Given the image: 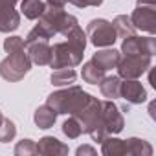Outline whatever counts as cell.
Here are the masks:
<instances>
[{
	"mask_svg": "<svg viewBox=\"0 0 156 156\" xmlns=\"http://www.w3.org/2000/svg\"><path fill=\"white\" fill-rule=\"evenodd\" d=\"M70 4H73L75 8H88V6H94V8H98V6H101L103 4V0H68Z\"/></svg>",
	"mask_w": 156,
	"mask_h": 156,
	"instance_id": "cell-28",
	"label": "cell"
},
{
	"mask_svg": "<svg viewBox=\"0 0 156 156\" xmlns=\"http://www.w3.org/2000/svg\"><path fill=\"white\" fill-rule=\"evenodd\" d=\"M30 68H31V61L28 57V51H26V48H20V50L9 51V55L0 62V75L6 81L15 83V81L22 79L30 72Z\"/></svg>",
	"mask_w": 156,
	"mask_h": 156,
	"instance_id": "cell-5",
	"label": "cell"
},
{
	"mask_svg": "<svg viewBox=\"0 0 156 156\" xmlns=\"http://www.w3.org/2000/svg\"><path fill=\"white\" fill-rule=\"evenodd\" d=\"M116 68L121 79H138L151 68V55H123Z\"/></svg>",
	"mask_w": 156,
	"mask_h": 156,
	"instance_id": "cell-7",
	"label": "cell"
},
{
	"mask_svg": "<svg viewBox=\"0 0 156 156\" xmlns=\"http://www.w3.org/2000/svg\"><path fill=\"white\" fill-rule=\"evenodd\" d=\"M19 0H0V33L15 31L20 24V15L15 9Z\"/></svg>",
	"mask_w": 156,
	"mask_h": 156,
	"instance_id": "cell-11",
	"label": "cell"
},
{
	"mask_svg": "<svg viewBox=\"0 0 156 156\" xmlns=\"http://www.w3.org/2000/svg\"><path fill=\"white\" fill-rule=\"evenodd\" d=\"M75 154H77V156H85V154L96 156V149H94V147H90V145H81L79 149L75 151Z\"/></svg>",
	"mask_w": 156,
	"mask_h": 156,
	"instance_id": "cell-29",
	"label": "cell"
},
{
	"mask_svg": "<svg viewBox=\"0 0 156 156\" xmlns=\"http://www.w3.org/2000/svg\"><path fill=\"white\" fill-rule=\"evenodd\" d=\"M55 119H57V112L51 107H48V105L39 107L35 110V114H33V121H35V125L39 129H50V127H53Z\"/></svg>",
	"mask_w": 156,
	"mask_h": 156,
	"instance_id": "cell-16",
	"label": "cell"
},
{
	"mask_svg": "<svg viewBox=\"0 0 156 156\" xmlns=\"http://www.w3.org/2000/svg\"><path fill=\"white\" fill-rule=\"evenodd\" d=\"M66 41L57 42L51 46V57H50V66L51 68H73L81 64L83 61V51L87 48V33L79 28L73 26L70 31L64 33Z\"/></svg>",
	"mask_w": 156,
	"mask_h": 156,
	"instance_id": "cell-1",
	"label": "cell"
},
{
	"mask_svg": "<svg viewBox=\"0 0 156 156\" xmlns=\"http://www.w3.org/2000/svg\"><path fill=\"white\" fill-rule=\"evenodd\" d=\"M62 132H64L70 140H75V138H79V136L83 134V127H81L79 121L72 116V118H68V119L62 123Z\"/></svg>",
	"mask_w": 156,
	"mask_h": 156,
	"instance_id": "cell-24",
	"label": "cell"
},
{
	"mask_svg": "<svg viewBox=\"0 0 156 156\" xmlns=\"http://www.w3.org/2000/svg\"><path fill=\"white\" fill-rule=\"evenodd\" d=\"M81 77H83V81L88 83V85H98L103 77H105V70H101L98 64H94L92 61H88V62L83 66Z\"/></svg>",
	"mask_w": 156,
	"mask_h": 156,
	"instance_id": "cell-22",
	"label": "cell"
},
{
	"mask_svg": "<svg viewBox=\"0 0 156 156\" xmlns=\"http://www.w3.org/2000/svg\"><path fill=\"white\" fill-rule=\"evenodd\" d=\"M119 85H121L119 75H108L99 81V90L107 99H114V98H119Z\"/></svg>",
	"mask_w": 156,
	"mask_h": 156,
	"instance_id": "cell-17",
	"label": "cell"
},
{
	"mask_svg": "<svg viewBox=\"0 0 156 156\" xmlns=\"http://www.w3.org/2000/svg\"><path fill=\"white\" fill-rule=\"evenodd\" d=\"M90 98L92 96L83 92V88L79 87H68L64 90L50 94L46 105L51 107L57 114H75L90 101Z\"/></svg>",
	"mask_w": 156,
	"mask_h": 156,
	"instance_id": "cell-3",
	"label": "cell"
},
{
	"mask_svg": "<svg viewBox=\"0 0 156 156\" xmlns=\"http://www.w3.org/2000/svg\"><path fill=\"white\" fill-rule=\"evenodd\" d=\"M119 59H121V51H118V50H101V51H96L94 53V57H92V62L94 64H98L101 70H112V68H116L118 66V62H119Z\"/></svg>",
	"mask_w": 156,
	"mask_h": 156,
	"instance_id": "cell-15",
	"label": "cell"
},
{
	"mask_svg": "<svg viewBox=\"0 0 156 156\" xmlns=\"http://www.w3.org/2000/svg\"><path fill=\"white\" fill-rule=\"evenodd\" d=\"M77 121L81 123L83 132L90 134V138L94 141H103L108 132L105 129L103 123V114H101V101H98L96 98H90V101L75 114H72Z\"/></svg>",
	"mask_w": 156,
	"mask_h": 156,
	"instance_id": "cell-2",
	"label": "cell"
},
{
	"mask_svg": "<svg viewBox=\"0 0 156 156\" xmlns=\"http://www.w3.org/2000/svg\"><path fill=\"white\" fill-rule=\"evenodd\" d=\"M39 26L50 35V39L57 33H66L73 26H77V19L62 11V8H46L44 13L39 17Z\"/></svg>",
	"mask_w": 156,
	"mask_h": 156,
	"instance_id": "cell-4",
	"label": "cell"
},
{
	"mask_svg": "<svg viewBox=\"0 0 156 156\" xmlns=\"http://www.w3.org/2000/svg\"><path fill=\"white\" fill-rule=\"evenodd\" d=\"M101 114H103V123L108 134H118L123 130V125H125L123 114L112 99L101 101Z\"/></svg>",
	"mask_w": 156,
	"mask_h": 156,
	"instance_id": "cell-10",
	"label": "cell"
},
{
	"mask_svg": "<svg viewBox=\"0 0 156 156\" xmlns=\"http://www.w3.org/2000/svg\"><path fill=\"white\" fill-rule=\"evenodd\" d=\"M112 26L116 30V35L123 37V39L129 37V35H134V31H136V28L130 22V17H127V15H118L112 22Z\"/></svg>",
	"mask_w": 156,
	"mask_h": 156,
	"instance_id": "cell-23",
	"label": "cell"
},
{
	"mask_svg": "<svg viewBox=\"0 0 156 156\" xmlns=\"http://www.w3.org/2000/svg\"><path fill=\"white\" fill-rule=\"evenodd\" d=\"M15 134H17L15 123H13L11 119L4 118V121L0 123V143H8V141H11V140L15 138Z\"/></svg>",
	"mask_w": 156,
	"mask_h": 156,
	"instance_id": "cell-25",
	"label": "cell"
},
{
	"mask_svg": "<svg viewBox=\"0 0 156 156\" xmlns=\"http://www.w3.org/2000/svg\"><path fill=\"white\" fill-rule=\"evenodd\" d=\"M15 154L17 156H31L37 154V143H33L31 140H22L15 145Z\"/></svg>",
	"mask_w": 156,
	"mask_h": 156,
	"instance_id": "cell-26",
	"label": "cell"
},
{
	"mask_svg": "<svg viewBox=\"0 0 156 156\" xmlns=\"http://www.w3.org/2000/svg\"><path fill=\"white\" fill-rule=\"evenodd\" d=\"M37 154H46V156H55V154H68V145L59 141L53 136H44L37 143Z\"/></svg>",
	"mask_w": 156,
	"mask_h": 156,
	"instance_id": "cell-14",
	"label": "cell"
},
{
	"mask_svg": "<svg viewBox=\"0 0 156 156\" xmlns=\"http://www.w3.org/2000/svg\"><path fill=\"white\" fill-rule=\"evenodd\" d=\"M44 9H46V6H44L42 0H22V2H20V11L30 20L39 19L44 13Z\"/></svg>",
	"mask_w": 156,
	"mask_h": 156,
	"instance_id": "cell-20",
	"label": "cell"
},
{
	"mask_svg": "<svg viewBox=\"0 0 156 156\" xmlns=\"http://www.w3.org/2000/svg\"><path fill=\"white\" fill-rule=\"evenodd\" d=\"M130 22L136 30L154 35L156 33V6H138L130 15Z\"/></svg>",
	"mask_w": 156,
	"mask_h": 156,
	"instance_id": "cell-9",
	"label": "cell"
},
{
	"mask_svg": "<svg viewBox=\"0 0 156 156\" xmlns=\"http://www.w3.org/2000/svg\"><path fill=\"white\" fill-rule=\"evenodd\" d=\"M125 154H132V156H151L152 154V147L145 140L129 138V140H125Z\"/></svg>",
	"mask_w": 156,
	"mask_h": 156,
	"instance_id": "cell-18",
	"label": "cell"
},
{
	"mask_svg": "<svg viewBox=\"0 0 156 156\" xmlns=\"http://www.w3.org/2000/svg\"><path fill=\"white\" fill-rule=\"evenodd\" d=\"M20 48H26L22 37H8V39L4 41V50H6L8 53H9V51H15V50H20Z\"/></svg>",
	"mask_w": 156,
	"mask_h": 156,
	"instance_id": "cell-27",
	"label": "cell"
},
{
	"mask_svg": "<svg viewBox=\"0 0 156 156\" xmlns=\"http://www.w3.org/2000/svg\"><path fill=\"white\" fill-rule=\"evenodd\" d=\"M4 121V116H2V112H0V123H2Z\"/></svg>",
	"mask_w": 156,
	"mask_h": 156,
	"instance_id": "cell-32",
	"label": "cell"
},
{
	"mask_svg": "<svg viewBox=\"0 0 156 156\" xmlns=\"http://www.w3.org/2000/svg\"><path fill=\"white\" fill-rule=\"evenodd\" d=\"M119 98L129 105H140L147 99V92L138 79H125V83L119 85Z\"/></svg>",
	"mask_w": 156,
	"mask_h": 156,
	"instance_id": "cell-13",
	"label": "cell"
},
{
	"mask_svg": "<svg viewBox=\"0 0 156 156\" xmlns=\"http://www.w3.org/2000/svg\"><path fill=\"white\" fill-rule=\"evenodd\" d=\"M75 77H77V73L73 68H57V70H53L50 81L53 87H68L75 81Z\"/></svg>",
	"mask_w": 156,
	"mask_h": 156,
	"instance_id": "cell-19",
	"label": "cell"
},
{
	"mask_svg": "<svg viewBox=\"0 0 156 156\" xmlns=\"http://www.w3.org/2000/svg\"><path fill=\"white\" fill-rule=\"evenodd\" d=\"M156 51V41L154 37H136L129 35L125 37L121 44V53L123 55H154Z\"/></svg>",
	"mask_w": 156,
	"mask_h": 156,
	"instance_id": "cell-8",
	"label": "cell"
},
{
	"mask_svg": "<svg viewBox=\"0 0 156 156\" xmlns=\"http://www.w3.org/2000/svg\"><path fill=\"white\" fill-rule=\"evenodd\" d=\"M85 33H87V39H90V42L96 48H108L118 39L112 22H108L105 19H94V20H90V24L87 26Z\"/></svg>",
	"mask_w": 156,
	"mask_h": 156,
	"instance_id": "cell-6",
	"label": "cell"
},
{
	"mask_svg": "<svg viewBox=\"0 0 156 156\" xmlns=\"http://www.w3.org/2000/svg\"><path fill=\"white\" fill-rule=\"evenodd\" d=\"M46 2H48V8H64L68 0H46Z\"/></svg>",
	"mask_w": 156,
	"mask_h": 156,
	"instance_id": "cell-30",
	"label": "cell"
},
{
	"mask_svg": "<svg viewBox=\"0 0 156 156\" xmlns=\"http://www.w3.org/2000/svg\"><path fill=\"white\" fill-rule=\"evenodd\" d=\"M101 143H103L101 152L105 156H121V154H125V140L107 136Z\"/></svg>",
	"mask_w": 156,
	"mask_h": 156,
	"instance_id": "cell-21",
	"label": "cell"
},
{
	"mask_svg": "<svg viewBox=\"0 0 156 156\" xmlns=\"http://www.w3.org/2000/svg\"><path fill=\"white\" fill-rule=\"evenodd\" d=\"M24 46H26V51H28V57H30L31 62H35V64H39V66H46V64H50L51 46L48 44V41L37 39V41L24 42Z\"/></svg>",
	"mask_w": 156,
	"mask_h": 156,
	"instance_id": "cell-12",
	"label": "cell"
},
{
	"mask_svg": "<svg viewBox=\"0 0 156 156\" xmlns=\"http://www.w3.org/2000/svg\"><path fill=\"white\" fill-rule=\"evenodd\" d=\"M138 6H156V0H138Z\"/></svg>",
	"mask_w": 156,
	"mask_h": 156,
	"instance_id": "cell-31",
	"label": "cell"
}]
</instances>
